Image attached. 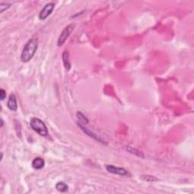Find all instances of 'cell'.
Returning <instances> with one entry per match:
<instances>
[{"instance_id":"6da1fadb","label":"cell","mask_w":194,"mask_h":194,"mask_svg":"<svg viewBox=\"0 0 194 194\" xmlns=\"http://www.w3.org/2000/svg\"><path fill=\"white\" fill-rule=\"evenodd\" d=\"M38 48V39L33 37L28 41L23 48L21 55V61L22 62H28L33 59Z\"/></svg>"},{"instance_id":"7a4b0ae2","label":"cell","mask_w":194,"mask_h":194,"mask_svg":"<svg viewBox=\"0 0 194 194\" xmlns=\"http://www.w3.org/2000/svg\"><path fill=\"white\" fill-rule=\"evenodd\" d=\"M31 128L40 136H46L48 135V129L46 125L41 119L38 118H33L30 121Z\"/></svg>"},{"instance_id":"3957f363","label":"cell","mask_w":194,"mask_h":194,"mask_svg":"<svg viewBox=\"0 0 194 194\" xmlns=\"http://www.w3.org/2000/svg\"><path fill=\"white\" fill-rule=\"evenodd\" d=\"M74 27H75L74 24H71L68 25V26L62 30V33L60 34V36H59L58 39V43H57L58 46H62V45L65 43V41L67 40L68 37L71 35V33H72L74 29Z\"/></svg>"},{"instance_id":"277c9868","label":"cell","mask_w":194,"mask_h":194,"mask_svg":"<svg viewBox=\"0 0 194 194\" xmlns=\"http://www.w3.org/2000/svg\"><path fill=\"white\" fill-rule=\"evenodd\" d=\"M105 168L109 172L114 174V175H118L121 176H128L130 177V174L128 171L125 169L124 168H121V167H116L112 165H105Z\"/></svg>"},{"instance_id":"5b68a950","label":"cell","mask_w":194,"mask_h":194,"mask_svg":"<svg viewBox=\"0 0 194 194\" xmlns=\"http://www.w3.org/2000/svg\"><path fill=\"white\" fill-rule=\"evenodd\" d=\"M55 8V4L53 3H48L43 8H42L39 14V18L40 20H45L52 14Z\"/></svg>"},{"instance_id":"8992f818","label":"cell","mask_w":194,"mask_h":194,"mask_svg":"<svg viewBox=\"0 0 194 194\" xmlns=\"http://www.w3.org/2000/svg\"><path fill=\"white\" fill-rule=\"evenodd\" d=\"M7 106L11 111H16L18 109V103H17V100H16V97L15 94H11L9 98H8V102H7Z\"/></svg>"},{"instance_id":"52a82bcc","label":"cell","mask_w":194,"mask_h":194,"mask_svg":"<svg viewBox=\"0 0 194 194\" xmlns=\"http://www.w3.org/2000/svg\"><path fill=\"white\" fill-rule=\"evenodd\" d=\"M45 165V161L43 159L40 157H37L33 159L32 161V167L35 170H40L42 169Z\"/></svg>"},{"instance_id":"ba28073f","label":"cell","mask_w":194,"mask_h":194,"mask_svg":"<svg viewBox=\"0 0 194 194\" xmlns=\"http://www.w3.org/2000/svg\"><path fill=\"white\" fill-rule=\"evenodd\" d=\"M78 126L80 127V129H81V130L84 131V132L85 133V134H87L88 136H90V137L93 138V139H95V140H98V141L101 142V143H104V141L101 140V139H100V138H99L98 136H97L96 134H94V133L91 132L90 130H88V129H87V127H84V125H80V124L78 123Z\"/></svg>"},{"instance_id":"9c48e42d","label":"cell","mask_w":194,"mask_h":194,"mask_svg":"<svg viewBox=\"0 0 194 194\" xmlns=\"http://www.w3.org/2000/svg\"><path fill=\"white\" fill-rule=\"evenodd\" d=\"M62 60H63V64L64 68L67 71H69L71 69V64L69 61V55H68V51H64L63 53H62Z\"/></svg>"},{"instance_id":"30bf717a","label":"cell","mask_w":194,"mask_h":194,"mask_svg":"<svg viewBox=\"0 0 194 194\" xmlns=\"http://www.w3.org/2000/svg\"><path fill=\"white\" fill-rule=\"evenodd\" d=\"M77 118H78V119L79 124H80V125H85L89 123V121H88L87 117L84 115H83L81 112H77Z\"/></svg>"},{"instance_id":"8fae6325","label":"cell","mask_w":194,"mask_h":194,"mask_svg":"<svg viewBox=\"0 0 194 194\" xmlns=\"http://www.w3.org/2000/svg\"><path fill=\"white\" fill-rule=\"evenodd\" d=\"M55 188H56L58 191L62 192V193L67 192L68 190V186L64 182H59L58 184L55 185Z\"/></svg>"},{"instance_id":"7c38bea8","label":"cell","mask_w":194,"mask_h":194,"mask_svg":"<svg viewBox=\"0 0 194 194\" xmlns=\"http://www.w3.org/2000/svg\"><path fill=\"white\" fill-rule=\"evenodd\" d=\"M140 178L143 180V181H147V182H153V181H157V178L153 175H141Z\"/></svg>"},{"instance_id":"4fadbf2b","label":"cell","mask_w":194,"mask_h":194,"mask_svg":"<svg viewBox=\"0 0 194 194\" xmlns=\"http://www.w3.org/2000/svg\"><path fill=\"white\" fill-rule=\"evenodd\" d=\"M12 3H0V8H1V13H3L5 10L8 9L10 8Z\"/></svg>"},{"instance_id":"5bb4252c","label":"cell","mask_w":194,"mask_h":194,"mask_svg":"<svg viewBox=\"0 0 194 194\" xmlns=\"http://www.w3.org/2000/svg\"><path fill=\"white\" fill-rule=\"evenodd\" d=\"M5 97H6V92L3 89H0V100L3 101L5 100Z\"/></svg>"},{"instance_id":"9a60e30c","label":"cell","mask_w":194,"mask_h":194,"mask_svg":"<svg viewBox=\"0 0 194 194\" xmlns=\"http://www.w3.org/2000/svg\"><path fill=\"white\" fill-rule=\"evenodd\" d=\"M3 124H4V123H3V120L2 119V120H1V126H0V127H3Z\"/></svg>"}]
</instances>
